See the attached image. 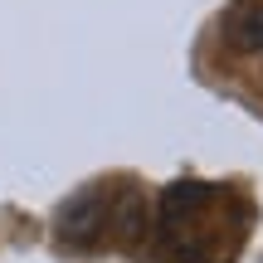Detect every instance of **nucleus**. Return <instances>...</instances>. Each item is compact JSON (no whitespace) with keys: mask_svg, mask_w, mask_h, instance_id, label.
Segmentation results:
<instances>
[{"mask_svg":"<svg viewBox=\"0 0 263 263\" xmlns=\"http://www.w3.org/2000/svg\"><path fill=\"white\" fill-rule=\"evenodd\" d=\"M224 44L234 54H263V0H239L224 15Z\"/></svg>","mask_w":263,"mask_h":263,"instance_id":"1","label":"nucleus"},{"mask_svg":"<svg viewBox=\"0 0 263 263\" xmlns=\"http://www.w3.org/2000/svg\"><path fill=\"white\" fill-rule=\"evenodd\" d=\"M107 224H112V234L122 239V244H137V239L146 234V200L141 195L117 200V205L107 210Z\"/></svg>","mask_w":263,"mask_h":263,"instance_id":"2","label":"nucleus"},{"mask_svg":"<svg viewBox=\"0 0 263 263\" xmlns=\"http://www.w3.org/2000/svg\"><path fill=\"white\" fill-rule=\"evenodd\" d=\"M205 200H210L205 185H171L166 195H161V219H166V229L180 224L185 215H200V210H205Z\"/></svg>","mask_w":263,"mask_h":263,"instance_id":"3","label":"nucleus"}]
</instances>
